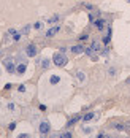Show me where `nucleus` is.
I'll list each match as a JSON object with an SVG mask.
<instances>
[{
  "instance_id": "obj_11",
  "label": "nucleus",
  "mask_w": 130,
  "mask_h": 138,
  "mask_svg": "<svg viewBox=\"0 0 130 138\" xmlns=\"http://www.w3.org/2000/svg\"><path fill=\"white\" fill-rule=\"evenodd\" d=\"M94 118H95V113H87V114L83 116V121L87 122V121H91V119H94Z\"/></svg>"
},
{
  "instance_id": "obj_9",
  "label": "nucleus",
  "mask_w": 130,
  "mask_h": 138,
  "mask_svg": "<svg viewBox=\"0 0 130 138\" xmlns=\"http://www.w3.org/2000/svg\"><path fill=\"white\" fill-rule=\"evenodd\" d=\"M94 26H95L98 30H102V29L105 27V21L103 19H97V21H94Z\"/></svg>"
},
{
  "instance_id": "obj_2",
  "label": "nucleus",
  "mask_w": 130,
  "mask_h": 138,
  "mask_svg": "<svg viewBox=\"0 0 130 138\" xmlns=\"http://www.w3.org/2000/svg\"><path fill=\"white\" fill-rule=\"evenodd\" d=\"M3 67L6 68L8 73H14L16 72V67H14V60H13L11 57H6L3 60Z\"/></svg>"
},
{
  "instance_id": "obj_27",
  "label": "nucleus",
  "mask_w": 130,
  "mask_h": 138,
  "mask_svg": "<svg viewBox=\"0 0 130 138\" xmlns=\"http://www.w3.org/2000/svg\"><path fill=\"white\" fill-rule=\"evenodd\" d=\"M127 83H129V84H130V78H129V79H127Z\"/></svg>"
},
{
  "instance_id": "obj_12",
  "label": "nucleus",
  "mask_w": 130,
  "mask_h": 138,
  "mask_svg": "<svg viewBox=\"0 0 130 138\" xmlns=\"http://www.w3.org/2000/svg\"><path fill=\"white\" fill-rule=\"evenodd\" d=\"M59 81H60V78H59L57 75H52V76L49 78V83H51V84H57Z\"/></svg>"
},
{
  "instance_id": "obj_6",
  "label": "nucleus",
  "mask_w": 130,
  "mask_h": 138,
  "mask_svg": "<svg viewBox=\"0 0 130 138\" xmlns=\"http://www.w3.org/2000/svg\"><path fill=\"white\" fill-rule=\"evenodd\" d=\"M57 32H59V26H54V27H51L49 30L46 32V37H48V38H49V37H54Z\"/></svg>"
},
{
  "instance_id": "obj_22",
  "label": "nucleus",
  "mask_w": 130,
  "mask_h": 138,
  "mask_svg": "<svg viewBox=\"0 0 130 138\" xmlns=\"http://www.w3.org/2000/svg\"><path fill=\"white\" fill-rule=\"evenodd\" d=\"M125 127H124V124H116V130H124Z\"/></svg>"
},
{
  "instance_id": "obj_26",
  "label": "nucleus",
  "mask_w": 130,
  "mask_h": 138,
  "mask_svg": "<svg viewBox=\"0 0 130 138\" xmlns=\"http://www.w3.org/2000/svg\"><path fill=\"white\" fill-rule=\"evenodd\" d=\"M79 40H87V35H86V33H83V35L79 37Z\"/></svg>"
},
{
  "instance_id": "obj_18",
  "label": "nucleus",
  "mask_w": 130,
  "mask_h": 138,
  "mask_svg": "<svg viewBox=\"0 0 130 138\" xmlns=\"http://www.w3.org/2000/svg\"><path fill=\"white\" fill-rule=\"evenodd\" d=\"M41 67L43 68H48V67H49V59H43L41 60Z\"/></svg>"
},
{
  "instance_id": "obj_10",
  "label": "nucleus",
  "mask_w": 130,
  "mask_h": 138,
  "mask_svg": "<svg viewBox=\"0 0 130 138\" xmlns=\"http://www.w3.org/2000/svg\"><path fill=\"white\" fill-rule=\"evenodd\" d=\"M84 53L86 54H87V56H89V57H92V59H95L97 57V51H94V49H92V48H87V49H84Z\"/></svg>"
},
{
  "instance_id": "obj_8",
  "label": "nucleus",
  "mask_w": 130,
  "mask_h": 138,
  "mask_svg": "<svg viewBox=\"0 0 130 138\" xmlns=\"http://www.w3.org/2000/svg\"><path fill=\"white\" fill-rule=\"evenodd\" d=\"M72 53L73 54H81V53H84V48L79 46V45H76V46H73L72 48Z\"/></svg>"
},
{
  "instance_id": "obj_1",
  "label": "nucleus",
  "mask_w": 130,
  "mask_h": 138,
  "mask_svg": "<svg viewBox=\"0 0 130 138\" xmlns=\"http://www.w3.org/2000/svg\"><path fill=\"white\" fill-rule=\"evenodd\" d=\"M52 62H54L57 67H64L65 64H67V57H65V54L60 51V53H56V54L52 56Z\"/></svg>"
},
{
  "instance_id": "obj_24",
  "label": "nucleus",
  "mask_w": 130,
  "mask_h": 138,
  "mask_svg": "<svg viewBox=\"0 0 130 138\" xmlns=\"http://www.w3.org/2000/svg\"><path fill=\"white\" fill-rule=\"evenodd\" d=\"M8 129H10V130H14V129H16V124H14V122H11L10 125H8Z\"/></svg>"
},
{
  "instance_id": "obj_16",
  "label": "nucleus",
  "mask_w": 130,
  "mask_h": 138,
  "mask_svg": "<svg viewBox=\"0 0 130 138\" xmlns=\"http://www.w3.org/2000/svg\"><path fill=\"white\" fill-rule=\"evenodd\" d=\"M57 21H59V14H54L51 19H48V22H49V24H54V22H57Z\"/></svg>"
},
{
  "instance_id": "obj_15",
  "label": "nucleus",
  "mask_w": 130,
  "mask_h": 138,
  "mask_svg": "<svg viewBox=\"0 0 130 138\" xmlns=\"http://www.w3.org/2000/svg\"><path fill=\"white\" fill-rule=\"evenodd\" d=\"M8 110H10L11 113H16V111H18V108H16L14 103H8Z\"/></svg>"
},
{
  "instance_id": "obj_28",
  "label": "nucleus",
  "mask_w": 130,
  "mask_h": 138,
  "mask_svg": "<svg viewBox=\"0 0 130 138\" xmlns=\"http://www.w3.org/2000/svg\"><path fill=\"white\" fill-rule=\"evenodd\" d=\"M129 2H130V0H129Z\"/></svg>"
},
{
  "instance_id": "obj_14",
  "label": "nucleus",
  "mask_w": 130,
  "mask_h": 138,
  "mask_svg": "<svg viewBox=\"0 0 130 138\" xmlns=\"http://www.w3.org/2000/svg\"><path fill=\"white\" fill-rule=\"evenodd\" d=\"M78 121H79V116H75V118H72V119L68 121V124H67V125H73V124L78 122Z\"/></svg>"
},
{
  "instance_id": "obj_25",
  "label": "nucleus",
  "mask_w": 130,
  "mask_h": 138,
  "mask_svg": "<svg viewBox=\"0 0 130 138\" xmlns=\"http://www.w3.org/2000/svg\"><path fill=\"white\" fill-rule=\"evenodd\" d=\"M18 89H19V92H24V91H26V86H24V84H21Z\"/></svg>"
},
{
  "instance_id": "obj_5",
  "label": "nucleus",
  "mask_w": 130,
  "mask_h": 138,
  "mask_svg": "<svg viewBox=\"0 0 130 138\" xmlns=\"http://www.w3.org/2000/svg\"><path fill=\"white\" fill-rule=\"evenodd\" d=\"M8 33L13 35V40H14V41H19V40H21V35H22L21 32H16L14 29H10V30H8Z\"/></svg>"
},
{
  "instance_id": "obj_13",
  "label": "nucleus",
  "mask_w": 130,
  "mask_h": 138,
  "mask_svg": "<svg viewBox=\"0 0 130 138\" xmlns=\"http://www.w3.org/2000/svg\"><path fill=\"white\" fill-rule=\"evenodd\" d=\"M76 78H78V81H81V83L86 79V76H84V73L83 72H76Z\"/></svg>"
},
{
  "instance_id": "obj_17",
  "label": "nucleus",
  "mask_w": 130,
  "mask_h": 138,
  "mask_svg": "<svg viewBox=\"0 0 130 138\" xmlns=\"http://www.w3.org/2000/svg\"><path fill=\"white\" fill-rule=\"evenodd\" d=\"M110 38H111V29H108V35H106V37H103V43H105V45L110 41Z\"/></svg>"
},
{
  "instance_id": "obj_4",
  "label": "nucleus",
  "mask_w": 130,
  "mask_h": 138,
  "mask_svg": "<svg viewBox=\"0 0 130 138\" xmlns=\"http://www.w3.org/2000/svg\"><path fill=\"white\" fill-rule=\"evenodd\" d=\"M26 54L29 56V57H35L37 54H38V49H37V46L35 45H29L26 48Z\"/></svg>"
},
{
  "instance_id": "obj_7",
  "label": "nucleus",
  "mask_w": 130,
  "mask_h": 138,
  "mask_svg": "<svg viewBox=\"0 0 130 138\" xmlns=\"http://www.w3.org/2000/svg\"><path fill=\"white\" fill-rule=\"evenodd\" d=\"M26 68H27V67H26V62H21L19 65L16 67V72L19 73V75H22V73H26Z\"/></svg>"
},
{
  "instance_id": "obj_3",
  "label": "nucleus",
  "mask_w": 130,
  "mask_h": 138,
  "mask_svg": "<svg viewBox=\"0 0 130 138\" xmlns=\"http://www.w3.org/2000/svg\"><path fill=\"white\" fill-rule=\"evenodd\" d=\"M38 130H40V133H41V135L49 133V130H51L49 122H48V121H41V122H40V125H38Z\"/></svg>"
},
{
  "instance_id": "obj_20",
  "label": "nucleus",
  "mask_w": 130,
  "mask_h": 138,
  "mask_svg": "<svg viewBox=\"0 0 130 138\" xmlns=\"http://www.w3.org/2000/svg\"><path fill=\"white\" fill-rule=\"evenodd\" d=\"M29 30H30V26H26V27L22 29V30H21V33H24V35H26V33H29Z\"/></svg>"
},
{
  "instance_id": "obj_21",
  "label": "nucleus",
  "mask_w": 130,
  "mask_h": 138,
  "mask_svg": "<svg viewBox=\"0 0 130 138\" xmlns=\"http://www.w3.org/2000/svg\"><path fill=\"white\" fill-rule=\"evenodd\" d=\"M91 48H92L94 51H98V49H100V45H98V43H92V46H91Z\"/></svg>"
},
{
  "instance_id": "obj_23",
  "label": "nucleus",
  "mask_w": 130,
  "mask_h": 138,
  "mask_svg": "<svg viewBox=\"0 0 130 138\" xmlns=\"http://www.w3.org/2000/svg\"><path fill=\"white\" fill-rule=\"evenodd\" d=\"M60 137H64V138H70V137H72V133H70V132H65V133H62Z\"/></svg>"
},
{
  "instance_id": "obj_19",
  "label": "nucleus",
  "mask_w": 130,
  "mask_h": 138,
  "mask_svg": "<svg viewBox=\"0 0 130 138\" xmlns=\"http://www.w3.org/2000/svg\"><path fill=\"white\" fill-rule=\"evenodd\" d=\"M33 27L37 29V30H40V29L43 27V22H41V21H38V22H35V24H33Z\"/></svg>"
}]
</instances>
